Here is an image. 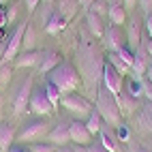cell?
I'll return each mask as SVG.
<instances>
[{
	"mask_svg": "<svg viewBox=\"0 0 152 152\" xmlns=\"http://www.w3.org/2000/svg\"><path fill=\"white\" fill-rule=\"evenodd\" d=\"M47 82L54 84L60 92H73L82 84V77H79L77 69L69 62H60L52 73H47Z\"/></svg>",
	"mask_w": 152,
	"mask_h": 152,
	"instance_id": "obj_1",
	"label": "cell"
},
{
	"mask_svg": "<svg viewBox=\"0 0 152 152\" xmlns=\"http://www.w3.org/2000/svg\"><path fill=\"white\" fill-rule=\"evenodd\" d=\"M11 73H13V69L9 66V64H2V66H0V86L9 84V79H11Z\"/></svg>",
	"mask_w": 152,
	"mask_h": 152,
	"instance_id": "obj_30",
	"label": "cell"
},
{
	"mask_svg": "<svg viewBox=\"0 0 152 152\" xmlns=\"http://www.w3.org/2000/svg\"><path fill=\"white\" fill-rule=\"evenodd\" d=\"M73 152H88V148H86V146H77V144H73Z\"/></svg>",
	"mask_w": 152,
	"mask_h": 152,
	"instance_id": "obj_42",
	"label": "cell"
},
{
	"mask_svg": "<svg viewBox=\"0 0 152 152\" xmlns=\"http://www.w3.org/2000/svg\"><path fill=\"white\" fill-rule=\"evenodd\" d=\"M69 133H71V141L77 146H90V141H92V135L86 129V122H82V120H73L69 124Z\"/></svg>",
	"mask_w": 152,
	"mask_h": 152,
	"instance_id": "obj_9",
	"label": "cell"
},
{
	"mask_svg": "<svg viewBox=\"0 0 152 152\" xmlns=\"http://www.w3.org/2000/svg\"><path fill=\"white\" fill-rule=\"evenodd\" d=\"M109 64H111V66H116L120 73H126V69H129V66L122 62V60L118 58V54H116V52H109Z\"/></svg>",
	"mask_w": 152,
	"mask_h": 152,
	"instance_id": "obj_28",
	"label": "cell"
},
{
	"mask_svg": "<svg viewBox=\"0 0 152 152\" xmlns=\"http://www.w3.org/2000/svg\"><path fill=\"white\" fill-rule=\"evenodd\" d=\"M24 32H26V26H24V24H19L13 32H11V37H9V43H7V47H4V58H2L4 64L17 58V52H19L22 41H24Z\"/></svg>",
	"mask_w": 152,
	"mask_h": 152,
	"instance_id": "obj_7",
	"label": "cell"
},
{
	"mask_svg": "<svg viewBox=\"0 0 152 152\" xmlns=\"http://www.w3.org/2000/svg\"><path fill=\"white\" fill-rule=\"evenodd\" d=\"M126 39L131 41V45H137V41H141V37H139V19L137 17H133L131 19V24H129V34H126Z\"/></svg>",
	"mask_w": 152,
	"mask_h": 152,
	"instance_id": "obj_23",
	"label": "cell"
},
{
	"mask_svg": "<svg viewBox=\"0 0 152 152\" xmlns=\"http://www.w3.org/2000/svg\"><path fill=\"white\" fill-rule=\"evenodd\" d=\"M88 148V152H109V150H105L101 144H90V146H86Z\"/></svg>",
	"mask_w": 152,
	"mask_h": 152,
	"instance_id": "obj_35",
	"label": "cell"
},
{
	"mask_svg": "<svg viewBox=\"0 0 152 152\" xmlns=\"http://www.w3.org/2000/svg\"><path fill=\"white\" fill-rule=\"evenodd\" d=\"M116 131H118V139H120V141H129L131 131H129L124 124H118V126H116Z\"/></svg>",
	"mask_w": 152,
	"mask_h": 152,
	"instance_id": "obj_31",
	"label": "cell"
},
{
	"mask_svg": "<svg viewBox=\"0 0 152 152\" xmlns=\"http://www.w3.org/2000/svg\"><path fill=\"white\" fill-rule=\"evenodd\" d=\"M47 139L52 141V144H58V146H69V141H71L69 124H64V122L56 124V126H54V129L47 133Z\"/></svg>",
	"mask_w": 152,
	"mask_h": 152,
	"instance_id": "obj_12",
	"label": "cell"
},
{
	"mask_svg": "<svg viewBox=\"0 0 152 152\" xmlns=\"http://www.w3.org/2000/svg\"><path fill=\"white\" fill-rule=\"evenodd\" d=\"M101 79H103V88L109 90L114 96H118L120 92H122V73L111 66L109 62L103 64V73H101Z\"/></svg>",
	"mask_w": 152,
	"mask_h": 152,
	"instance_id": "obj_5",
	"label": "cell"
},
{
	"mask_svg": "<svg viewBox=\"0 0 152 152\" xmlns=\"http://www.w3.org/2000/svg\"><path fill=\"white\" fill-rule=\"evenodd\" d=\"M137 4H141V9H144L146 15L152 13V0H137Z\"/></svg>",
	"mask_w": 152,
	"mask_h": 152,
	"instance_id": "obj_34",
	"label": "cell"
},
{
	"mask_svg": "<svg viewBox=\"0 0 152 152\" xmlns=\"http://www.w3.org/2000/svg\"><path fill=\"white\" fill-rule=\"evenodd\" d=\"M116 54H118V58L122 60V62H124V64H126L129 69L133 66V60H135V52H133V49H131V47L122 45V47H120V49H118Z\"/></svg>",
	"mask_w": 152,
	"mask_h": 152,
	"instance_id": "obj_25",
	"label": "cell"
},
{
	"mask_svg": "<svg viewBox=\"0 0 152 152\" xmlns=\"http://www.w3.org/2000/svg\"><path fill=\"white\" fill-rule=\"evenodd\" d=\"M60 105H62L64 109H69V111H73L75 116H90L92 109H94L88 99H84L82 94H75V92L62 96L60 99Z\"/></svg>",
	"mask_w": 152,
	"mask_h": 152,
	"instance_id": "obj_3",
	"label": "cell"
},
{
	"mask_svg": "<svg viewBox=\"0 0 152 152\" xmlns=\"http://www.w3.org/2000/svg\"><path fill=\"white\" fill-rule=\"evenodd\" d=\"M30 96H32V77H26L24 84L17 88V94L13 99V111L15 114H24L28 103H30Z\"/></svg>",
	"mask_w": 152,
	"mask_h": 152,
	"instance_id": "obj_8",
	"label": "cell"
},
{
	"mask_svg": "<svg viewBox=\"0 0 152 152\" xmlns=\"http://www.w3.org/2000/svg\"><path fill=\"white\" fill-rule=\"evenodd\" d=\"M54 152H73V146H58Z\"/></svg>",
	"mask_w": 152,
	"mask_h": 152,
	"instance_id": "obj_40",
	"label": "cell"
},
{
	"mask_svg": "<svg viewBox=\"0 0 152 152\" xmlns=\"http://www.w3.org/2000/svg\"><path fill=\"white\" fill-rule=\"evenodd\" d=\"M137 120H139V124L144 126L146 131H150V133H152V101H146V103L139 107Z\"/></svg>",
	"mask_w": 152,
	"mask_h": 152,
	"instance_id": "obj_18",
	"label": "cell"
},
{
	"mask_svg": "<svg viewBox=\"0 0 152 152\" xmlns=\"http://www.w3.org/2000/svg\"><path fill=\"white\" fill-rule=\"evenodd\" d=\"M131 152H150V150H146V148H139V146H133V148H131Z\"/></svg>",
	"mask_w": 152,
	"mask_h": 152,
	"instance_id": "obj_44",
	"label": "cell"
},
{
	"mask_svg": "<svg viewBox=\"0 0 152 152\" xmlns=\"http://www.w3.org/2000/svg\"><path fill=\"white\" fill-rule=\"evenodd\" d=\"M94 109L101 114L103 122H107L109 126H114V129L120 124V120H122V109H120V105H118V96H114L105 88H101L96 92V105H94Z\"/></svg>",
	"mask_w": 152,
	"mask_h": 152,
	"instance_id": "obj_2",
	"label": "cell"
},
{
	"mask_svg": "<svg viewBox=\"0 0 152 152\" xmlns=\"http://www.w3.org/2000/svg\"><path fill=\"white\" fill-rule=\"evenodd\" d=\"M122 7L124 9H135L137 7V0H122Z\"/></svg>",
	"mask_w": 152,
	"mask_h": 152,
	"instance_id": "obj_38",
	"label": "cell"
},
{
	"mask_svg": "<svg viewBox=\"0 0 152 152\" xmlns=\"http://www.w3.org/2000/svg\"><path fill=\"white\" fill-rule=\"evenodd\" d=\"M62 62V58H60V54L58 52H45L43 56H41V62H39V66H41V73H52V71Z\"/></svg>",
	"mask_w": 152,
	"mask_h": 152,
	"instance_id": "obj_14",
	"label": "cell"
},
{
	"mask_svg": "<svg viewBox=\"0 0 152 152\" xmlns=\"http://www.w3.org/2000/svg\"><path fill=\"white\" fill-rule=\"evenodd\" d=\"M28 107H30V111H32V114H37V116H47L49 111L54 109L52 101H49L47 94H45V88H37V90H32V96H30Z\"/></svg>",
	"mask_w": 152,
	"mask_h": 152,
	"instance_id": "obj_6",
	"label": "cell"
},
{
	"mask_svg": "<svg viewBox=\"0 0 152 152\" xmlns=\"http://www.w3.org/2000/svg\"><path fill=\"white\" fill-rule=\"evenodd\" d=\"M146 79L152 84V62H150V66H148V71H146Z\"/></svg>",
	"mask_w": 152,
	"mask_h": 152,
	"instance_id": "obj_43",
	"label": "cell"
},
{
	"mask_svg": "<svg viewBox=\"0 0 152 152\" xmlns=\"http://www.w3.org/2000/svg\"><path fill=\"white\" fill-rule=\"evenodd\" d=\"M30 152H54V148H52V144H32Z\"/></svg>",
	"mask_w": 152,
	"mask_h": 152,
	"instance_id": "obj_32",
	"label": "cell"
},
{
	"mask_svg": "<svg viewBox=\"0 0 152 152\" xmlns=\"http://www.w3.org/2000/svg\"><path fill=\"white\" fill-rule=\"evenodd\" d=\"M92 2H94V0H79V4H82V7H90Z\"/></svg>",
	"mask_w": 152,
	"mask_h": 152,
	"instance_id": "obj_45",
	"label": "cell"
},
{
	"mask_svg": "<svg viewBox=\"0 0 152 152\" xmlns=\"http://www.w3.org/2000/svg\"><path fill=\"white\" fill-rule=\"evenodd\" d=\"M86 24H88V30L92 32V37L103 39V34H105V26H103V22H101V15H96V13H92V11H88V15H86Z\"/></svg>",
	"mask_w": 152,
	"mask_h": 152,
	"instance_id": "obj_16",
	"label": "cell"
},
{
	"mask_svg": "<svg viewBox=\"0 0 152 152\" xmlns=\"http://www.w3.org/2000/svg\"><path fill=\"white\" fill-rule=\"evenodd\" d=\"M47 122L43 120H32L26 126H22V131L17 133V139L22 144H30V141H41L43 137H47Z\"/></svg>",
	"mask_w": 152,
	"mask_h": 152,
	"instance_id": "obj_4",
	"label": "cell"
},
{
	"mask_svg": "<svg viewBox=\"0 0 152 152\" xmlns=\"http://www.w3.org/2000/svg\"><path fill=\"white\" fill-rule=\"evenodd\" d=\"M103 41H105V45L111 49V52H118L120 47H122L124 43V34H122V30H120V26H107L105 28V34H103Z\"/></svg>",
	"mask_w": 152,
	"mask_h": 152,
	"instance_id": "obj_10",
	"label": "cell"
},
{
	"mask_svg": "<svg viewBox=\"0 0 152 152\" xmlns=\"http://www.w3.org/2000/svg\"><path fill=\"white\" fill-rule=\"evenodd\" d=\"M22 47L24 52H30V49L34 47V28L32 26H26V32H24V41H22Z\"/></svg>",
	"mask_w": 152,
	"mask_h": 152,
	"instance_id": "obj_26",
	"label": "cell"
},
{
	"mask_svg": "<svg viewBox=\"0 0 152 152\" xmlns=\"http://www.w3.org/2000/svg\"><path fill=\"white\" fill-rule=\"evenodd\" d=\"M101 146H103L105 150H109V152H118L114 135H111L109 131H105V129H101Z\"/></svg>",
	"mask_w": 152,
	"mask_h": 152,
	"instance_id": "obj_24",
	"label": "cell"
},
{
	"mask_svg": "<svg viewBox=\"0 0 152 152\" xmlns=\"http://www.w3.org/2000/svg\"><path fill=\"white\" fill-rule=\"evenodd\" d=\"M15 126L13 124H9V122H2L0 124V150L2 152H9V148L13 146V141H15Z\"/></svg>",
	"mask_w": 152,
	"mask_h": 152,
	"instance_id": "obj_13",
	"label": "cell"
},
{
	"mask_svg": "<svg viewBox=\"0 0 152 152\" xmlns=\"http://www.w3.org/2000/svg\"><path fill=\"white\" fill-rule=\"evenodd\" d=\"M107 15H109V19H111V24H114V26H122L126 22V11H124V7L120 2H111Z\"/></svg>",
	"mask_w": 152,
	"mask_h": 152,
	"instance_id": "obj_17",
	"label": "cell"
},
{
	"mask_svg": "<svg viewBox=\"0 0 152 152\" xmlns=\"http://www.w3.org/2000/svg\"><path fill=\"white\" fill-rule=\"evenodd\" d=\"M7 19H9V17H7V13L2 11V9H0V26H4V24H7Z\"/></svg>",
	"mask_w": 152,
	"mask_h": 152,
	"instance_id": "obj_41",
	"label": "cell"
},
{
	"mask_svg": "<svg viewBox=\"0 0 152 152\" xmlns=\"http://www.w3.org/2000/svg\"><path fill=\"white\" fill-rule=\"evenodd\" d=\"M41 62V54L37 49H30V52H22L15 58V66L17 69H24V66H34Z\"/></svg>",
	"mask_w": 152,
	"mask_h": 152,
	"instance_id": "obj_15",
	"label": "cell"
},
{
	"mask_svg": "<svg viewBox=\"0 0 152 152\" xmlns=\"http://www.w3.org/2000/svg\"><path fill=\"white\" fill-rule=\"evenodd\" d=\"M150 56H148V52L144 47H139V49H135V60H133V73H135V77L137 79H141V75L148 71V66H150Z\"/></svg>",
	"mask_w": 152,
	"mask_h": 152,
	"instance_id": "obj_11",
	"label": "cell"
},
{
	"mask_svg": "<svg viewBox=\"0 0 152 152\" xmlns=\"http://www.w3.org/2000/svg\"><path fill=\"white\" fill-rule=\"evenodd\" d=\"M4 2H7V0H0V4H4Z\"/></svg>",
	"mask_w": 152,
	"mask_h": 152,
	"instance_id": "obj_47",
	"label": "cell"
},
{
	"mask_svg": "<svg viewBox=\"0 0 152 152\" xmlns=\"http://www.w3.org/2000/svg\"><path fill=\"white\" fill-rule=\"evenodd\" d=\"M141 41H146V43H144V49H146V52H148V56L152 58V39L148 37V32H146V34H144V32H141Z\"/></svg>",
	"mask_w": 152,
	"mask_h": 152,
	"instance_id": "obj_33",
	"label": "cell"
},
{
	"mask_svg": "<svg viewBox=\"0 0 152 152\" xmlns=\"http://www.w3.org/2000/svg\"><path fill=\"white\" fill-rule=\"evenodd\" d=\"M43 2H45L47 7H52V2H54V0H43Z\"/></svg>",
	"mask_w": 152,
	"mask_h": 152,
	"instance_id": "obj_46",
	"label": "cell"
},
{
	"mask_svg": "<svg viewBox=\"0 0 152 152\" xmlns=\"http://www.w3.org/2000/svg\"><path fill=\"white\" fill-rule=\"evenodd\" d=\"M9 152H30V146H11Z\"/></svg>",
	"mask_w": 152,
	"mask_h": 152,
	"instance_id": "obj_37",
	"label": "cell"
},
{
	"mask_svg": "<svg viewBox=\"0 0 152 152\" xmlns=\"http://www.w3.org/2000/svg\"><path fill=\"white\" fill-rule=\"evenodd\" d=\"M118 105H120V109H122V111H126V114H131V111H133V109H137V99H135L133 94H131V92H129L126 88H124L122 92L118 94Z\"/></svg>",
	"mask_w": 152,
	"mask_h": 152,
	"instance_id": "obj_19",
	"label": "cell"
},
{
	"mask_svg": "<svg viewBox=\"0 0 152 152\" xmlns=\"http://www.w3.org/2000/svg\"><path fill=\"white\" fill-rule=\"evenodd\" d=\"M77 7H79V0H58V13L62 15L66 22L77 13Z\"/></svg>",
	"mask_w": 152,
	"mask_h": 152,
	"instance_id": "obj_20",
	"label": "cell"
},
{
	"mask_svg": "<svg viewBox=\"0 0 152 152\" xmlns=\"http://www.w3.org/2000/svg\"><path fill=\"white\" fill-rule=\"evenodd\" d=\"M86 129L90 131V135L101 133V129H103V118H101V114H99L96 109H92V114L88 116V120H86Z\"/></svg>",
	"mask_w": 152,
	"mask_h": 152,
	"instance_id": "obj_22",
	"label": "cell"
},
{
	"mask_svg": "<svg viewBox=\"0 0 152 152\" xmlns=\"http://www.w3.org/2000/svg\"><path fill=\"white\" fill-rule=\"evenodd\" d=\"M24 2H26V7H28V11H34L37 4H39V0H24Z\"/></svg>",
	"mask_w": 152,
	"mask_h": 152,
	"instance_id": "obj_39",
	"label": "cell"
},
{
	"mask_svg": "<svg viewBox=\"0 0 152 152\" xmlns=\"http://www.w3.org/2000/svg\"><path fill=\"white\" fill-rule=\"evenodd\" d=\"M64 26H66V19H64L62 15H60L58 11H56V13H52L49 22L45 24V30H47L49 34H58V32H60V30H62Z\"/></svg>",
	"mask_w": 152,
	"mask_h": 152,
	"instance_id": "obj_21",
	"label": "cell"
},
{
	"mask_svg": "<svg viewBox=\"0 0 152 152\" xmlns=\"http://www.w3.org/2000/svg\"><path fill=\"white\" fill-rule=\"evenodd\" d=\"M90 11L96 13V15H103V13H107V11H109V7L103 2V0H94V2L90 4Z\"/></svg>",
	"mask_w": 152,
	"mask_h": 152,
	"instance_id": "obj_29",
	"label": "cell"
},
{
	"mask_svg": "<svg viewBox=\"0 0 152 152\" xmlns=\"http://www.w3.org/2000/svg\"><path fill=\"white\" fill-rule=\"evenodd\" d=\"M45 94H47L49 101H52V105H58V103H60V90H58L54 84L47 82V86H45Z\"/></svg>",
	"mask_w": 152,
	"mask_h": 152,
	"instance_id": "obj_27",
	"label": "cell"
},
{
	"mask_svg": "<svg viewBox=\"0 0 152 152\" xmlns=\"http://www.w3.org/2000/svg\"><path fill=\"white\" fill-rule=\"evenodd\" d=\"M146 32H148V37L152 39V13L146 15Z\"/></svg>",
	"mask_w": 152,
	"mask_h": 152,
	"instance_id": "obj_36",
	"label": "cell"
}]
</instances>
